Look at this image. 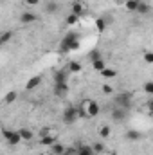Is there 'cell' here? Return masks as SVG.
<instances>
[{"instance_id": "1", "label": "cell", "mask_w": 153, "mask_h": 155, "mask_svg": "<svg viewBox=\"0 0 153 155\" xmlns=\"http://www.w3.org/2000/svg\"><path fill=\"white\" fill-rule=\"evenodd\" d=\"M79 45H81V41H79L77 33H67V36L61 40V43H60V51L61 52H70V51L79 49Z\"/></svg>"}, {"instance_id": "9", "label": "cell", "mask_w": 153, "mask_h": 155, "mask_svg": "<svg viewBox=\"0 0 153 155\" xmlns=\"http://www.w3.org/2000/svg\"><path fill=\"white\" fill-rule=\"evenodd\" d=\"M36 20H38V15L33 13V11H24V13L20 15V22H22V24H34Z\"/></svg>"}, {"instance_id": "19", "label": "cell", "mask_w": 153, "mask_h": 155, "mask_svg": "<svg viewBox=\"0 0 153 155\" xmlns=\"http://www.w3.org/2000/svg\"><path fill=\"white\" fill-rule=\"evenodd\" d=\"M101 76L105 78V79H112V78L117 76V71H115V69H110V67H105V69L101 71Z\"/></svg>"}, {"instance_id": "7", "label": "cell", "mask_w": 153, "mask_h": 155, "mask_svg": "<svg viewBox=\"0 0 153 155\" xmlns=\"http://www.w3.org/2000/svg\"><path fill=\"white\" fill-rule=\"evenodd\" d=\"M110 117H112V121H115V123H122L128 117V110H124L121 107H114L110 110Z\"/></svg>"}, {"instance_id": "2", "label": "cell", "mask_w": 153, "mask_h": 155, "mask_svg": "<svg viewBox=\"0 0 153 155\" xmlns=\"http://www.w3.org/2000/svg\"><path fill=\"white\" fill-rule=\"evenodd\" d=\"M132 99H133L132 92H121V94L115 96V107H121V108L128 110V108H132Z\"/></svg>"}, {"instance_id": "15", "label": "cell", "mask_w": 153, "mask_h": 155, "mask_svg": "<svg viewBox=\"0 0 153 155\" xmlns=\"http://www.w3.org/2000/svg\"><path fill=\"white\" fill-rule=\"evenodd\" d=\"M67 71H69V74H79V72L83 71V65H81L79 61H70Z\"/></svg>"}, {"instance_id": "20", "label": "cell", "mask_w": 153, "mask_h": 155, "mask_svg": "<svg viewBox=\"0 0 153 155\" xmlns=\"http://www.w3.org/2000/svg\"><path fill=\"white\" fill-rule=\"evenodd\" d=\"M124 135H126V139H130V141H139V139L142 137V134H141L139 130H128Z\"/></svg>"}, {"instance_id": "11", "label": "cell", "mask_w": 153, "mask_h": 155, "mask_svg": "<svg viewBox=\"0 0 153 155\" xmlns=\"http://www.w3.org/2000/svg\"><path fill=\"white\" fill-rule=\"evenodd\" d=\"M70 9H72L70 13H74V15H77L79 18H81V16L85 15V4H83L81 0H74V2H72V5H70Z\"/></svg>"}, {"instance_id": "14", "label": "cell", "mask_w": 153, "mask_h": 155, "mask_svg": "<svg viewBox=\"0 0 153 155\" xmlns=\"http://www.w3.org/2000/svg\"><path fill=\"white\" fill-rule=\"evenodd\" d=\"M18 135H20L22 141H33V139H34V134H33L29 128H20V130H18Z\"/></svg>"}, {"instance_id": "10", "label": "cell", "mask_w": 153, "mask_h": 155, "mask_svg": "<svg viewBox=\"0 0 153 155\" xmlns=\"http://www.w3.org/2000/svg\"><path fill=\"white\" fill-rule=\"evenodd\" d=\"M40 85H41V76H31L27 79V83H25V90H34V88H38Z\"/></svg>"}, {"instance_id": "18", "label": "cell", "mask_w": 153, "mask_h": 155, "mask_svg": "<svg viewBox=\"0 0 153 155\" xmlns=\"http://www.w3.org/2000/svg\"><path fill=\"white\" fill-rule=\"evenodd\" d=\"M76 155H96V153H94L92 146H88V144H81V146L76 150Z\"/></svg>"}, {"instance_id": "17", "label": "cell", "mask_w": 153, "mask_h": 155, "mask_svg": "<svg viewBox=\"0 0 153 155\" xmlns=\"http://www.w3.org/2000/svg\"><path fill=\"white\" fill-rule=\"evenodd\" d=\"M65 150H67V148H65L61 143H58V141L50 146V152H52V155H63V153H65Z\"/></svg>"}, {"instance_id": "33", "label": "cell", "mask_w": 153, "mask_h": 155, "mask_svg": "<svg viewBox=\"0 0 153 155\" xmlns=\"http://www.w3.org/2000/svg\"><path fill=\"white\" fill-rule=\"evenodd\" d=\"M144 61L150 65V63H153V52H150V51H146L144 52Z\"/></svg>"}, {"instance_id": "21", "label": "cell", "mask_w": 153, "mask_h": 155, "mask_svg": "<svg viewBox=\"0 0 153 155\" xmlns=\"http://www.w3.org/2000/svg\"><path fill=\"white\" fill-rule=\"evenodd\" d=\"M106 24H108L106 18H97V20H96V29H97V33H105Z\"/></svg>"}, {"instance_id": "22", "label": "cell", "mask_w": 153, "mask_h": 155, "mask_svg": "<svg viewBox=\"0 0 153 155\" xmlns=\"http://www.w3.org/2000/svg\"><path fill=\"white\" fill-rule=\"evenodd\" d=\"M105 67H106V63H105V60H103V58H99V60H94V61H92V69H94V71H97V72H101Z\"/></svg>"}, {"instance_id": "26", "label": "cell", "mask_w": 153, "mask_h": 155, "mask_svg": "<svg viewBox=\"0 0 153 155\" xmlns=\"http://www.w3.org/2000/svg\"><path fill=\"white\" fill-rule=\"evenodd\" d=\"M11 38H13V33H11V31H4V33H0V41H2V45L7 43V41H11Z\"/></svg>"}, {"instance_id": "3", "label": "cell", "mask_w": 153, "mask_h": 155, "mask_svg": "<svg viewBox=\"0 0 153 155\" xmlns=\"http://www.w3.org/2000/svg\"><path fill=\"white\" fill-rule=\"evenodd\" d=\"M81 107L86 110V116H88V119H92V117L99 116V112H101V107H99V103H97V101H92V99H86V101H83V103H81Z\"/></svg>"}, {"instance_id": "24", "label": "cell", "mask_w": 153, "mask_h": 155, "mask_svg": "<svg viewBox=\"0 0 153 155\" xmlns=\"http://www.w3.org/2000/svg\"><path fill=\"white\" fill-rule=\"evenodd\" d=\"M16 97H18V92H16V90H11V92H7V94H5L4 101H5L7 105H11V103H15V101H16Z\"/></svg>"}, {"instance_id": "28", "label": "cell", "mask_w": 153, "mask_h": 155, "mask_svg": "<svg viewBox=\"0 0 153 155\" xmlns=\"http://www.w3.org/2000/svg\"><path fill=\"white\" fill-rule=\"evenodd\" d=\"M92 150H94V153H103L105 152V144L103 143H94L92 144Z\"/></svg>"}, {"instance_id": "12", "label": "cell", "mask_w": 153, "mask_h": 155, "mask_svg": "<svg viewBox=\"0 0 153 155\" xmlns=\"http://www.w3.org/2000/svg\"><path fill=\"white\" fill-rule=\"evenodd\" d=\"M54 83H69L67 79H69V71L67 69H61V71H58V72H54Z\"/></svg>"}, {"instance_id": "30", "label": "cell", "mask_w": 153, "mask_h": 155, "mask_svg": "<svg viewBox=\"0 0 153 155\" xmlns=\"http://www.w3.org/2000/svg\"><path fill=\"white\" fill-rule=\"evenodd\" d=\"M77 108V119H88V116H86V110L79 105V107H76Z\"/></svg>"}, {"instance_id": "25", "label": "cell", "mask_w": 153, "mask_h": 155, "mask_svg": "<svg viewBox=\"0 0 153 155\" xmlns=\"http://www.w3.org/2000/svg\"><path fill=\"white\" fill-rule=\"evenodd\" d=\"M81 18L77 16V15H74V13H69L67 15V18H65V22H67V25H76L77 22H79Z\"/></svg>"}, {"instance_id": "5", "label": "cell", "mask_w": 153, "mask_h": 155, "mask_svg": "<svg viewBox=\"0 0 153 155\" xmlns=\"http://www.w3.org/2000/svg\"><path fill=\"white\" fill-rule=\"evenodd\" d=\"M63 121L67 123V124H74L77 121V108L76 105H69L67 108H65V112H63Z\"/></svg>"}, {"instance_id": "29", "label": "cell", "mask_w": 153, "mask_h": 155, "mask_svg": "<svg viewBox=\"0 0 153 155\" xmlns=\"http://www.w3.org/2000/svg\"><path fill=\"white\" fill-rule=\"evenodd\" d=\"M101 90H103V94H106V96H112V94H114V87L108 85V83H105V85L101 87Z\"/></svg>"}, {"instance_id": "13", "label": "cell", "mask_w": 153, "mask_h": 155, "mask_svg": "<svg viewBox=\"0 0 153 155\" xmlns=\"http://www.w3.org/2000/svg\"><path fill=\"white\" fill-rule=\"evenodd\" d=\"M150 11H151V7H150V4L148 2H144V0H139L137 2V9H135V13H139V15H150Z\"/></svg>"}, {"instance_id": "27", "label": "cell", "mask_w": 153, "mask_h": 155, "mask_svg": "<svg viewBox=\"0 0 153 155\" xmlns=\"http://www.w3.org/2000/svg\"><path fill=\"white\" fill-rule=\"evenodd\" d=\"M137 2H139V0H126V2H124V9H126V11H135V9H137Z\"/></svg>"}, {"instance_id": "23", "label": "cell", "mask_w": 153, "mask_h": 155, "mask_svg": "<svg viewBox=\"0 0 153 155\" xmlns=\"http://www.w3.org/2000/svg\"><path fill=\"white\" fill-rule=\"evenodd\" d=\"M110 135H112V128H110L108 124H105V126L99 128V137H101V139H108Z\"/></svg>"}, {"instance_id": "31", "label": "cell", "mask_w": 153, "mask_h": 155, "mask_svg": "<svg viewBox=\"0 0 153 155\" xmlns=\"http://www.w3.org/2000/svg\"><path fill=\"white\" fill-rule=\"evenodd\" d=\"M144 92L148 96H153V81H146L144 83Z\"/></svg>"}, {"instance_id": "4", "label": "cell", "mask_w": 153, "mask_h": 155, "mask_svg": "<svg viewBox=\"0 0 153 155\" xmlns=\"http://www.w3.org/2000/svg\"><path fill=\"white\" fill-rule=\"evenodd\" d=\"M2 135H4V139H5V143H7L9 146H18V144L22 143V139H20V135H18V130L15 132V130L4 128V130H2Z\"/></svg>"}, {"instance_id": "16", "label": "cell", "mask_w": 153, "mask_h": 155, "mask_svg": "<svg viewBox=\"0 0 153 155\" xmlns=\"http://www.w3.org/2000/svg\"><path fill=\"white\" fill-rule=\"evenodd\" d=\"M58 11H60V5H58V2H54V0L47 2V5H45V13H49V15H54V13H58Z\"/></svg>"}, {"instance_id": "34", "label": "cell", "mask_w": 153, "mask_h": 155, "mask_svg": "<svg viewBox=\"0 0 153 155\" xmlns=\"http://www.w3.org/2000/svg\"><path fill=\"white\" fill-rule=\"evenodd\" d=\"M25 4H27V5H38L40 0H25Z\"/></svg>"}, {"instance_id": "32", "label": "cell", "mask_w": 153, "mask_h": 155, "mask_svg": "<svg viewBox=\"0 0 153 155\" xmlns=\"http://www.w3.org/2000/svg\"><path fill=\"white\" fill-rule=\"evenodd\" d=\"M88 58H90L92 61H94V60H99V58H101V52H99L97 49H94V51H92V52L88 54Z\"/></svg>"}, {"instance_id": "35", "label": "cell", "mask_w": 153, "mask_h": 155, "mask_svg": "<svg viewBox=\"0 0 153 155\" xmlns=\"http://www.w3.org/2000/svg\"><path fill=\"white\" fill-rule=\"evenodd\" d=\"M119 2H121V4H124V2H126V0H119Z\"/></svg>"}, {"instance_id": "36", "label": "cell", "mask_w": 153, "mask_h": 155, "mask_svg": "<svg viewBox=\"0 0 153 155\" xmlns=\"http://www.w3.org/2000/svg\"><path fill=\"white\" fill-rule=\"evenodd\" d=\"M0 45H2V41H0Z\"/></svg>"}, {"instance_id": "8", "label": "cell", "mask_w": 153, "mask_h": 155, "mask_svg": "<svg viewBox=\"0 0 153 155\" xmlns=\"http://www.w3.org/2000/svg\"><path fill=\"white\" fill-rule=\"evenodd\" d=\"M70 92L69 83H54V96L56 97H65Z\"/></svg>"}, {"instance_id": "6", "label": "cell", "mask_w": 153, "mask_h": 155, "mask_svg": "<svg viewBox=\"0 0 153 155\" xmlns=\"http://www.w3.org/2000/svg\"><path fill=\"white\" fill-rule=\"evenodd\" d=\"M56 134L54 132H41L40 134V144L41 146H47V148H50L54 143H56Z\"/></svg>"}]
</instances>
